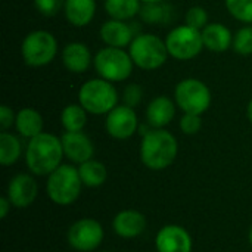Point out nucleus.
I'll return each instance as SVG.
<instances>
[{"mask_svg": "<svg viewBox=\"0 0 252 252\" xmlns=\"http://www.w3.org/2000/svg\"><path fill=\"white\" fill-rule=\"evenodd\" d=\"M63 158V148L59 137L50 133H40L30 139L25 161L28 170L35 176H49L53 173Z\"/></svg>", "mask_w": 252, "mask_h": 252, "instance_id": "obj_1", "label": "nucleus"}, {"mask_svg": "<svg viewBox=\"0 0 252 252\" xmlns=\"http://www.w3.org/2000/svg\"><path fill=\"white\" fill-rule=\"evenodd\" d=\"M177 140L176 137L162 128H155L143 136L140 145L142 162L154 171L170 167L177 157Z\"/></svg>", "mask_w": 252, "mask_h": 252, "instance_id": "obj_2", "label": "nucleus"}, {"mask_svg": "<svg viewBox=\"0 0 252 252\" xmlns=\"http://www.w3.org/2000/svg\"><path fill=\"white\" fill-rule=\"evenodd\" d=\"M83 186L84 185L81 182L78 168L68 164H61L53 173L47 176L46 190L52 202L61 207H66L78 199Z\"/></svg>", "mask_w": 252, "mask_h": 252, "instance_id": "obj_3", "label": "nucleus"}, {"mask_svg": "<svg viewBox=\"0 0 252 252\" xmlns=\"http://www.w3.org/2000/svg\"><path fill=\"white\" fill-rule=\"evenodd\" d=\"M80 105L90 114H109L118 102V93L108 80H89L78 93Z\"/></svg>", "mask_w": 252, "mask_h": 252, "instance_id": "obj_4", "label": "nucleus"}, {"mask_svg": "<svg viewBox=\"0 0 252 252\" xmlns=\"http://www.w3.org/2000/svg\"><path fill=\"white\" fill-rule=\"evenodd\" d=\"M130 56L139 68L151 71L165 63L168 50L165 41L159 37L154 34H140L130 44Z\"/></svg>", "mask_w": 252, "mask_h": 252, "instance_id": "obj_5", "label": "nucleus"}, {"mask_svg": "<svg viewBox=\"0 0 252 252\" xmlns=\"http://www.w3.org/2000/svg\"><path fill=\"white\" fill-rule=\"evenodd\" d=\"M133 59L130 53L120 47H105L97 52L94 58V68L97 74L108 81H124L131 75Z\"/></svg>", "mask_w": 252, "mask_h": 252, "instance_id": "obj_6", "label": "nucleus"}, {"mask_svg": "<svg viewBox=\"0 0 252 252\" xmlns=\"http://www.w3.org/2000/svg\"><path fill=\"white\" fill-rule=\"evenodd\" d=\"M22 58L30 66H43L50 63L58 52L56 38L49 31H32L30 32L21 46Z\"/></svg>", "mask_w": 252, "mask_h": 252, "instance_id": "obj_7", "label": "nucleus"}, {"mask_svg": "<svg viewBox=\"0 0 252 252\" xmlns=\"http://www.w3.org/2000/svg\"><path fill=\"white\" fill-rule=\"evenodd\" d=\"M176 102L185 114H204L211 105L210 89L196 78L182 80L176 87Z\"/></svg>", "mask_w": 252, "mask_h": 252, "instance_id": "obj_8", "label": "nucleus"}, {"mask_svg": "<svg viewBox=\"0 0 252 252\" xmlns=\"http://www.w3.org/2000/svg\"><path fill=\"white\" fill-rule=\"evenodd\" d=\"M168 55L179 61H189L198 56L204 47L202 32L189 25L174 28L165 40Z\"/></svg>", "mask_w": 252, "mask_h": 252, "instance_id": "obj_9", "label": "nucleus"}, {"mask_svg": "<svg viewBox=\"0 0 252 252\" xmlns=\"http://www.w3.org/2000/svg\"><path fill=\"white\" fill-rule=\"evenodd\" d=\"M103 235V227L99 221L93 219H81L68 229L66 241L75 251L92 252L99 248Z\"/></svg>", "mask_w": 252, "mask_h": 252, "instance_id": "obj_10", "label": "nucleus"}, {"mask_svg": "<svg viewBox=\"0 0 252 252\" xmlns=\"http://www.w3.org/2000/svg\"><path fill=\"white\" fill-rule=\"evenodd\" d=\"M106 131L111 137L126 140L137 130V115L133 108L127 105L115 106L106 117Z\"/></svg>", "mask_w": 252, "mask_h": 252, "instance_id": "obj_11", "label": "nucleus"}, {"mask_svg": "<svg viewBox=\"0 0 252 252\" xmlns=\"http://www.w3.org/2000/svg\"><path fill=\"white\" fill-rule=\"evenodd\" d=\"M158 252H192L193 242L189 232L177 224H168L159 229L155 238Z\"/></svg>", "mask_w": 252, "mask_h": 252, "instance_id": "obj_12", "label": "nucleus"}, {"mask_svg": "<svg viewBox=\"0 0 252 252\" xmlns=\"http://www.w3.org/2000/svg\"><path fill=\"white\" fill-rule=\"evenodd\" d=\"M37 183L30 174H16L7 185V198L15 208H28L37 198Z\"/></svg>", "mask_w": 252, "mask_h": 252, "instance_id": "obj_13", "label": "nucleus"}, {"mask_svg": "<svg viewBox=\"0 0 252 252\" xmlns=\"http://www.w3.org/2000/svg\"><path fill=\"white\" fill-rule=\"evenodd\" d=\"M61 142L63 148V155L72 162L83 164L93 158V143L83 131H65L61 137Z\"/></svg>", "mask_w": 252, "mask_h": 252, "instance_id": "obj_14", "label": "nucleus"}, {"mask_svg": "<svg viewBox=\"0 0 252 252\" xmlns=\"http://www.w3.org/2000/svg\"><path fill=\"white\" fill-rule=\"evenodd\" d=\"M112 229L115 235L124 239H133L140 236L146 229V219L142 213L136 210L120 211L112 221Z\"/></svg>", "mask_w": 252, "mask_h": 252, "instance_id": "obj_15", "label": "nucleus"}, {"mask_svg": "<svg viewBox=\"0 0 252 252\" xmlns=\"http://www.w3.org/2000/svg\"><path fill=\"white\" fill-rule=\"evenodd\" d=\"M100 38L109 47H126L133 41V32L127 24L118 19H111L105 22L100 28Z\"/></svg>", "mask_w": 252, "mask_h": 252, "instance_id": "obj_16", "label": "nucleus"}, {"mask_svg": "<svg viewBox=\"0 0 252 252\" xmlns=\"http://www.w3.org/2000/svg\"><path fill=\"white\" fill-rule=\"evenodd\" d=\"M62 61L68 71L81 74L89 69L92 62L90 50L83 43H69L62 52Z\"/></svg>", "mask_w": 252, "mask_h": 252, "instance_id": "obj_17", "label": "nucleus"}, {"mask_svg": "<svg viewBox=\"0 0 252 252\" xmlns=\"http://www.w3.org/2000/svg\"><path fill=\"white\" fill-rule=\"evenodd\" d=\"M174 115H176V106L165 96L155 97L149 103L148 111H146L148 123L154 128H164L165 126H168L173 121Z\"/></svg>", "mask_w": 252, "mask_h": 252, "instance_id": "obj_18", "label": "nucleus"}, {"mask_svg": "<svg viewBox=\"0 0 252 252\" xmlns=\"http://www.w3.org/2000/svg\"><path fill=\"white\" fill-rule=\"evenodd\" d=\"M202 41L204 47L213 52H224L230 47V44H233L232 32L219 22L208 24L202 30Z\"/></svg>", "mask_w": 252, "mask_h": 252, "instance_id": "obj_19", "label": "nucleus"}, {"mask_svg": "<svg viewBox=\"0 0 252 252\" xmlns=\"http://www.w3.org/2000/svg\"><path fill=\"white\" fill-rule=\"evenodd\" d=\"M65 16L74 27L90 24L96 12L94 0H65Z\"/></svg>", "mask_w": 252, "mask_h": 252, "instance_id": "obj_20", "label": "nucleus"}, {"mask_svg": "<svg viewBox=\"0 0 252 252\" xmlns=\"http://www.w3.org/2000/svg\"><path fill=\"white\" fill-rule=\"evenodd\" d=\"M15 126L18 133L22 137L27 139H32L35 136H38L40 133H43V118L41 115L32 109V108H24L16 114V120H15Z\"/></svg>", "mask_w": 252, "mask_h": 252, "instance_id": "obj_21", "label": "nucleus"}, {"mask_svg": "<svg viewBox=\"0 0 252 252\" xmlns=\"http://www.w3.org/2000/svg\"><path fill=\"white\" fill-rule=\"evenodd\" d=\"M78 173L81 177V182L87 188H100L108 177V170L105 164L96 159H89L78 167Z\"/></svg>", "mask_w": 252, "mask_h": 252, "instance_id": "obj_22", "label": "nucleus"}, {"mask_svg": "<svg viewBox=\"0 0 252 252\" xmlns=\"http://www.w3.org/2000/svg\"><path fill=\"white\" fill-rule=\"evenodd\" d=\"M105 9L112 19L126 21L140 12V0H105Z\"/></svg>", "mask_w": 252, "mask_h": 252, "instance_id": "obj_23", "label": "nucleus"}, {"mask_svg": "<svg viewBox=\"0 0 252 252\" xmlns=\"http://www.w3.org/2000/svg\"><path fill=\"white\" fill-rule=\"evenodd\" d=\"M21 157V142L16 136L7 131L0 133V164L9 167Z\"/></svg>", "mask_w": 252, "mask_h": 252, "instance_id": "obj_24", "label": "nucleus"}, {"mask_svg": "<svg viewBox=\"0 0 252 252\" xmlns=\"http://www.w3.org/2000/svg\"><path fill=\"white\" fill-rule=\"evenodd\" d=\"M61 121L66 131H81L87 123L86 109L81 105H68L62 111Z\"/></svg>", "mask_w": 252, "mask_h": 252, "instance_id": "obj_25", "label": "nucleus"}, {"mask_svg": "<svg viewBox=\"0 0 252 252\" xmlns=\"http://www.w3.org/2000/svg\"><path fill=\"white\" fill-rule=\"evenodd\" d=\"M226 6L232 16L252 24V0H226Z\"/></svg>", "mask_w": 252, "mask_h": 252, "instance_id": "obj_26", "label": "nucleus"}, {"mask_svg": "<svg viewBox=\"0 0 252 252\" xmlns=\"http://www.w3.org/2000/svg\"><path fill=\"white\" fill-rule=\"evenodd\" d=\"M233 49L239 55H251L252 53V27H244L241 28L235 38H233Z\"/></svg>", "mask_w": 252, "mask_h": 252, "instance_id": "obj_27", "label": "nucleus"}, {"mask_svg": "<svg viewBox=\"0 0 252 252\" xmlns=\"http://www.w3.org/2000/svg\"><path fill=\"white\" fill-rule=\"evenodd\" d=\"M186 25L195 28V30H204L208 25V13L204 7L195 6L190 7L186 13Z\"/></svg>", "mask_w": 252, "mask_h": 252, "instance_id": "obj_28", "label": "nucleus"}, {"mask_svg": "<svg viewBox=\"0 0 252 252\" xmlns=\"http://www.w3.org/2000/svg\"><path fill=\"white\" fill-rule=\"evenodd\" d=\"M202 127L201 115L196 114H185L180 120V128L185 134H196Z\"/></svg>", "mask_w": 252, "mask_h": 252, "instance_id": "obj_29", "label": "nucleus"}, {"mask_svg": "<svg viewBox=\"0 0 252 252\" xmlns=\"http://www.w3.org/2000/svg\"><path fill=\"white\" fill-rule=\"evenodd\" d=\"M37 10L44 16H55L62 6H65V0H34Z\"/></svg>", "mask_w": 252, "mask_h": 252, "instance_id": "obj_30", "label": "nucleus"}, {"mask_svg": "<svg viewBox=\"0 0 252 252\" xmlns=\"http://www.w3.org/2000/svg\"><path fill=\"white\" fill-rule=\"evenodd\" d=\"M142 94H143V90L140 86L137 84H128L124 90V105L130 106V108H134L140 103L142 100Z\"/></svg>", "mask_w": 252, "mask_h": 252, "instance_id": "obj_31", "label": "nucleus"}, {"mask_svg": "<svg viewBox=\"0 0 252 252\" xmlns=\"http://www.w3.org/2000/svg\"><path fill=\"white\" fill-rule=\"evenodd\" d=\"M161 6L159 3H145V6L142 7L140 13H142V18L149 22V24H154V22H159L161 18H162V12H161Z\"/></svg>", "mask_w": 252, "mask_h": 252, "instance_id": "obj_32", "label": "nucleus"}, {"mask_svg": "<svg viewBox=\"0 0 252 252\" xmlns=\"http://www.w3.org/2000/svg\"><path fill=\"white\" fill-rule=\"evenodd\" d=\"M16 117L13 114V111L6 106V105H1L0 106V127H1V131H6L13 123H15Z\"/></svg>", "mask_w": 252, "mask_h": 252, "instance_id": "obj_33", "label": "nucleus"}, {"mask_svg": "<svg viewBox=\"0 0 252 252\" xmlns=\"http://www.w3.org/2000/svg\"><path fill=\"white\" fill-rule=\"evenodd\" d=\"M12 207L13 205L9 201V198L7 196H1L0 198V219H6V216H7V213H9V210Z\"/></svg>", "mask_w": 252, "mask_h": 252, "instance_id": "obj_34", "label": "nucleus"}, {"mask_svg": "<svg viewBox=\"0 0 252 252\" xmlns=\"http://www.w3.org/2000/svg\"><path fill=\"white\" fill-rule=\"evenodd\" d=\"M247 114H248V120L251 121V124H252V99H251V102H250V105H248Z\"/></svg>", "mask_w": 252, "mask_h": 252, "instance_id": "obj_35", "label": "nucleus"}, {"mask_svg": "<svg viewBox=\"0 0 252 252\" xmlns=\"http://www.w3.org/2000/svg\"><path fill=\"white\" fill-rule=\"evenodd\" d=\"M142 3H162L164 0H140Z\"/></svg>", "mask_w": 252, "mask_h": 252, "instance_id": "obj_36", "label": "nucleus"}, {"mask_svg": "<svg viewBox=\"0 0 252 252\" xmlns=\"http://www.w3.org/2000/svg\"><path fill=\"white\" fill-rule=\"evenodd\" d=\"M250 244H251V247H252V226H251V230H250Z\"/></svg>", "mask_w": 252, "mask_h": 252, "instance_id": "obj_37", "label": "nucleus"}, {"mask_svg": "<svg viewBox=\"0 0 252 252\" xmlns=\"http://www.w3.org/2000/svg\"><path fill=\"white\" fill-rule=\"evenodd\" d=\"M103 252H106V251H103Z\"/></svg>", "mask_w": 252, "mask_h": 252, "instance_id": "obj_38", "label": "nucleus"}]
</instances>
